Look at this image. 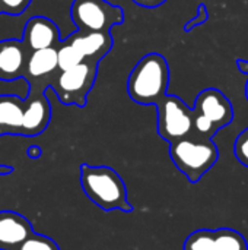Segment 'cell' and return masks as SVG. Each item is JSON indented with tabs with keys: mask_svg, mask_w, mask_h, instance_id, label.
I'll return each instance as SVG.
<instances>
[{
	"mask_svg": "<svg viewBox=\"0 0 248 250\" xmlns=\"http://www.w3.org/2000/svg\"><path fill=\"white\" fill-rule=\"evenodd\" d=\"M134 4L140 6V7H146V9H155L162 6L164 3H167L168 0H132Z\"/></svg>",
	"mask_w": 248,
	"mask_h": 250,
	"instance_id": "obj_22",
	"label": "cell"
},
{
	"mask_svg": "<svg viewBox=\"0 0 248 250\" xmlns=\"http://www.w3.org/2000/svg\"><path fill=\"white\" fill-rule=\"evenodd\" d=\"M237 67H238V70H240V72L246 73V75L248 76V62L247 60L238 59V60H237ZM246 97H247V101H248V81H247V83H246Z\"/></svg>",
	"mask_w": 248,
	"mask_h": 250,
	"instance_id": "obj_23",
	"label": "cell"
},
{
	"mask_svg": "<svg viewBox=\"0 0 248 250\" xmlns=\"http://www.w3.org/2000/svg\"><path fill=\"white\" fill-rule=\"evenodd\" d=\"M183 250H216L213 230H196L184 242Z\"/></svg>",
	"mask_w": 248,
	"mask_h": 250,
	"instance_id": "obj_17",
	"label": "cell"
},
{
	"mask_svg": "<svg viewBox=\"0 0 248 250\" xmlns=\"http://www.w3.org/2000/svg\"><path fill=\"white\" fill-rule=\"evenodd\" d=\"M208 21H209V10H208V6H206L205 3H200V4L197 6V13H196V16H194L193 19H190V21L184 25V31H186V32H190V31H193L196 26L206 23Z\"/></svg>",
	"mask_w": 248,
	"mask_h": 250,
	"instance_id": "obj_21",
	"label": "cell"
},
{
	"mask_svg": "<svg viewBox=\"0 0 248 250\" xmlns=\"http://www.w3.org/2000/svg\"><path fill=\"white\" fill-rule=\"evenodd\" d=\"M170 157L174 166L193 185L216 164L219 149L212 139H200L193 135L170 144Z\"/></svg>",
	"mask_w": 248,
	"mask_h": 250,
	"instance_id": "obj_3",
	"label": "cell"
},
{
	"mask_svg": "<svg viewBox=\"0 0 248 250\" xmlns=\"http://www.w3.org/2000/svg\"><path fill=\"white\" fill-rule=\"evenodd\" d=\"M234 120V107L227 95L216 88L203 89L193 107V136L212 139Z\"/></svg>",
	"mask_w": 248,
	"mask_h": 250,
	"instance_id": "obj_4",
	"label": "cell"
},
{
	"mask_svg": "<svg viewBox=\"0 0 248 250\" xmlns=\"http://www.w3.org/2000/svg\"><path fill=\"white\" fill-rule=\"evenodd\" d=\"M12 171H13L12 167H0V174H9Z\"/></svg>",
	"mask_w": 248,
	"mask_h": 250,
	"instance_id": "obj_25",
	"label": "cell"
},
{
	"mask_svg": "<svg viewBox=\"0 0 248 250\" xmlns=\"http://www.w3.org/2000/svg\"><path fill=\"white\" fill-rule=\"evenodd\" d=\"M67 41L82 54L83 60L101 62L114 47V40L111 32H88L76 31Z\"/></svg>",
	"mask_w": 248,
	"mask_h": 250,
	"instance_id": "obj_11",
	"label": "cell"
},
{
	"mask_svg": "<svg viewBox=\"0 0 248 250\" xmlns=\"http://www.w3.org/2000/svg\"><path fill=\"white\" fill-rule=\"evenodd\" d=\"M34 233L31 223L18 212L0 211V250H15Z\"/></svg>",
	"mask_w": 248,
	"mask_h": 250,
	"instance_id": "obj_13",
	"label": "cell"
},
{
	"mask_svg": "<svg viewBox=\"0 0 248 250\" xmlns=\"http://www.w3.org/2000/svg\"><path fill=\"white\" fill-rule=\"evenodd\" d=\"M15 250H60V248L51 237L34 231Z\"/></svg>",
	"mask_w": 248,
	"mask_h": 250,
	"instance_id": "obj_18",
	"label": "cell"
},
{
	"mask_svg": "<svg viewBox=\"0 0 248 250\" xmlns=\"http://www.w3.org/2000/svg\"><path fill=\"white\" fill-rule=\"evenodd\" d=\"M70 18L79 31L111 32L114 26L123 25L124 10L107 0H73Z\"/></svg>",
	"mask_w": 248,
	"mask_h": 250,
	"instance_id": "obj_6",
	"label": "cell"
},
{
	"mask_svg": "<svg viewBox=\"0 0 248 250\" xmlns=\"http://www.w3.org/2000/svg\"><path fill=\"white\" fill-rule=\"evenodd\" d=\"M20 41L28 53L57 47V44L61 41L60 29L53 19H48L45 16H32L25 23Z\"/></svg>",
	"mask_w": 248,
	"mask_h": 250,
	"instance_id": "obj_9",
	"label": "cell"
},
{
	"mask_svg": "<svg viewBox=\"0 0 248 250\" xmlns=\"http://www.w3.org/2000/svg\"><path fill=\"white\" fill-rule=\"evenodd\" d=\"M28 50L20 40L0 41V81H16L23 78Z\"/></svg>",
	"mask_w": 248,
	"mask_h": 250,
	"instance_id": "obj_12",
	"label": "cell"
},
{
	"mask_svg": "<svg viewBox=\"0 0 248 250\" xmlns=\"http://www.w3.org/2000/svg\"><path fill=\"white\" fill-rule=\"evenodd\" d=\"M57 73L58 64L56 47L35 50L28 54L23 78L29 83V92H45Z\"/></svg>",
	"mask_w": 248,
	"mask_h": 250,
	"instance_id": "obj_8",
	"label": "cell"
},
{
	"mask_svg": "<svg viewBox=\"0 0 248 250\" xmlns=\"http://www.w3.org/2000/svg\"><path fill=\"white\" fill-rule=\"evenodd\" d=\"M158 135L168 144L193 133V108L177 95H165L156 104Z\"/></svg>",
	"mask_w": 248,
	"mask_h": 250,
	"instance_id": "obj_7",
	"label": "cell"
},
{
	"mask_svg": "<svg viewBox=\"0 0 248 250\" xmlns=\"http://www.w3.org/2000/svg\"><path fill=\"white\" fill-rule=\"evenodd\" d=\"M215 248L216 250H248L246 237L232 229L213 230Z\"/></svg>",
	"mask_w": 248,
	"mask_h": 250,
	"instance_id": "obj_15",
	"label": "cell"
},
{
	"mask_svg": "<svg viewBox=\"0 0 248 250\" xmlns=\"http://www.w3.org/2000/svg\"><path fill=\"white\" fill-rule=\"evenodd\" d=\"M51 104L45 92H28L23 111V136L41 135L50 125Z\"/></svg>",
	"mask_w": 248,
	"mask_h": 250,
	"instance_id": "obj_10",
	"label": "cell"
},
{
	"mask_svg": "<svg viewBox=\"0 0 248 250\" xmlns=\"http://www.w3.org/2000/svg\"><path fill=\"white\" fill-rule=\"evenodd\" d=\"M170 86V66L159 53L143 56L127 78V94L140 105H155L167 95Z\"/></svg>",
	"mask_w": 248,
	"mask_h": 250,
	"instance_id": "obj_2",
	"label": "cell"
},
{
	"mask_svg": "<svg viewBox=\"0 0 248 250\" xmlns=\"http://www.w3.org/2000/svg\"><path fill=\"white\" fill-rule=\"evenodd\" d=\"M234 154L238 163L248 168V127H246L235 139L234 144Z\"/></svg>",
	"mask_w": 248,
	"mask_h": 250,
	"instance_id": "obj_20",
	"label": "cell"
},
{
	"mask_svg": "<svg viewBox=\"0 0 248 250\" xmlns=\"http://www.w3.org/2000/svg\"><path fill=\"white\" fill-rule=\"evenodd\" d=\"M57 50V64H58V70H66L70 69L79 63L83 62L82 54L67 41L63 40L57 44L56 47Z\"/></svg>",
	"mask_w": 248,
	"mask_h": 250,
	"instance_id": "obj_16",
	"label": "cell"
},
{
	"mask_svg": "<svg viewBox=\"0 0 248 250\" xmlns=\"http://www.w3.org/2000/svg\"><path fill=\"white\" fill-rule=\"evenodd\" d=\"M98 64V62L83 60L70 69L58 70L50 83L58 101L64 105L86 107L88 95L96 81Z\"/></svg>",
	"mask_w": 248,
	"mask_h": 250,
	"instance_id": "obj_5",
	"label": "cell"
},
{
	"mask_svg": "<svg viewBox=\"0 0 248 250\" xmlns=\"http://www.w3.org/2000/svg\"><path fill=\"white\" fill-rule=\"evenodd\" d=\"M32 0H0V15L19 16L22 15Z\"/></svg>",
	"mask_w": 248,
	"mask_h": 250,
	"instance_id": "obj_19",
	"label": "cell"
},
{
	"mask_svg": "<svg viewBox=\"0 0 248 250\" xmlns=\"http://www.w3.org/2000/svg\"><path fill=\"white\" fill-rule=\"evenodd\" d=\"M25 100L18 95H0V136H23Z\"/></svg>",
	"mask_w": 248,
	"mask_h": 250,
	"instance_id": "obj_14",
	"label": "cell"
},
{
	"mask_svg": "<svg viewBox=\"0 0 248 250\" xmlns=\"http://www.w3.org/2000/svg\"><path fill=\"white\" fill-rule=\"evenodd\" d=\"M79 180L86 198L102 211H133L127 199L126 183L114 168L82 164L79 167Z\"/></svg>",
	"mask_w": 248,
	"mask_h": 250,
	"instance_id": "obj_1",
	"label": "cell"
},
{
	"mask_svg": "<svg viewBox=\"0 0 248 250\" xmlns=\"http://www.w3.org/2000/svg\"><path fill=\"white\" fill-rule=\"evenodd\" d=\"M26 154H28V157H29V158H32V160H37V158H39V157H41L42 151H41V148H39V146H37V145H32V146H29V148H28Z\"/></svg>",
	"mask_w": 248,
	"mask_h": 250,
	"instance_id": "obj_24",
	"label": "cell"
}]
</instances>
